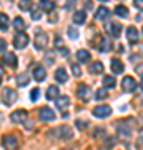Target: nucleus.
<instances>
[{"instance_id": "nucleus-1", "label": "nucleus", "mask_w": 143, "mask_h": 150, "mask_svg": "<svg viewBox=\"0 0 143 150\" xmlns=\"http://www.w3.org/2000/svg\"><path fill=\"white\" fill-rule=\"evenodd\" d=\"M35 48L37 50H43V48L47 47V43H48V37H47V33L42 32L40 28H37V32H35Z\"/></svg>"}, {"instance_id": "nucleus-2", "label": "nucleus", "mask_w": 143, "mask_h": 150, "mask_svg": "<svg viewBox=\"0 0 143 150\" xmlns=\"http://www.w3.org/2000/svg\"><path fill=\"white\" fill-rule=\"evenodd\" d=\"M13 45H15V48H25L28 45V35L23 30L17 32V35L13 37Z\"/></svg>"}, {"instance_id": "nucleus-3", "label": "nucleus", "mask_w": 143, "mask_h": 150, "mask_svg": "<svg viewBox=\"0 0 143 150\" xmlns=\"http://www.w3.org/2000/svg\"><path fill=\"white\" fill-rule=\"evenodd\" d=\"M10 120L13 123H25L27 120H28V113H27V110H23V108H20V110H15V112L10 115Z\"/></svg>"}, {"instance_id": "nucleus-4", "label": "nucleus", "mask_w": 143, "mask_h": 150, "mask_svg": "<svg viewBox=\"0 0 143 150\" xmlns=\"http://www.w3.org/2000/svg\"><path fill=\"white\" fill-rule=\"evenodd\" d=\"M93 115L97 118H106L111 115V107L110 105H98L93 108Z\"/></svg>"}, {"instance_id": "nucleus-5", "label": "nucleus", "mask_w": 143, "mask_h": 150, "mask_svg": "<svg viewBox=\"0 0 143 150\" xmlns=\"http://www.w3.org/2000/svg\"><path fill=\"white\" fill-rule=\"evenodd\" d=\"M135 88H137V80H135L133 77H123L122 90L125 92V93H128V92H133Z\"/></svg>"}, {"instance_id": "nucleus-6", "label": "nucleus", "mask_w": 143, "mask_h": 150, "mask_svg": "<svg viewBox=\"0 0 143 150\" xmlns=\"http://www.w3.org/2000/svg\"><path fill=\"white\" fill-rule=\"evenodd\" d=\"M2 98H4V103H5V105H12V103L17 100V92L12 90V88H4Z\"/></svg>"}, {"instance_id": "nucleus-7", "label": "nucleus", "mask_w": 143, "mask_h": 150, "mask_svg": "<svg viewBox=\"0 0 143 150\" xmlns=\"http://www.w3.org/2000/svg\"><path fill=\"white\" fill-rule=\"evenodd\" d=\"M55 134L58 135L60 140H72L73 139V132H72V129H70L68 125H62Z\"/></svg>"}, {"instance_id": "nucleus-8", "label": "nucleus", "mask_w": 143, "mask_h": 150, "mask_svg": "<svg viewBox=\"0 0 143 150\" xmlns=\"http://www.w3.org/2000/svg\"><path fill=\"white\" fill-rule=\"evenodd\" d=\"M2 144H4L5 150H17V147H18V140H17V137H13V135H5L4 140H2Z\"/></svg>"}, {"instance_id": "nucleus-9", "label": "nucleus", "mask_w": 143, "mask_h": 150, "mask_svg": "<svg viewBox=\"0 0 143 150\" xmlns=\"http://www.w3.org/2000/svg\"><path fill=\"white\" fill-rule=\"evenodd\" d=\"M105 30L108 32V35H111V37H120V33H122V25L110 22V23L105 25Z\"/></svg>"}, {"instance_id": "nucleus-10", "label": "nucleus", "mask_w": 143, "mask_h": 150, "mask_svg": "<svg viewBox=\"0 0 143 150\" xmlns=\"http://www.w3.org/2000/svg\"><path fill=\"white\" fill-rule=\"evenodd\" d=\"M40 120L42 122H52V120H55V112L50 107L40 108Z\"/></svg>"}, {"instance_id": "nucleus-11", "label": "nucleus", "mask_w": 143, "mask_h": 150, "mask_svg": "<svg viewBox=\"0 0 143 150\" xmlns=\"http://www.w3.org/2000/svg\"><path fill=\"white\" fill-rule=\"evenodd\" d=\"M77 95H78V98L80 100H83V102L90 100V87L85 85V83L78 85V88H77Z\"/></svg>"}, {"instance_id": "nucleus-12", "label": "nucleus", "mask_w": 143, "mask_h": 150, "mask_svg": "<svg viewBox=\"0 0 143 150\" xmlns=\"http://www.w3.org/2000/svg\"><path fill=\"white\" fill-rule=\"evenodd\" d=\"M117 130H118V135L123 137V139H130V135H132V129H130L128 125H125V123H122V122L117 123Z\"/></svg>"}, {"instance_id": "nucleus-13", "label": "nucleus", "mask_w": 143, "mask_h": 150, "mask_svg": "<svg viewBox=\"0 0 143 150\" xmlns=\"http://www.w3.org/2000/svg\"><path fill=\"white\" fill-rule=\"evenodd\" d=\"M127 38L130 43H137L140 40V32L135 27H128L127 28Z\"/></svg>"}, {"instance_id": "nucleus-14", "label": "nucleus", "mask_w": 143, "mask_h": 150, "mask_svg": "<svg viewBox=\"0 0 143 150\" xmlns=\"http://www.w3.org/2000/svg\"><path fill=\"white\" fill-rule=\"evenodd\" d=\"M95 18L100 22H105L106 18H110V10L106 8V7H98L95 12Z\"/></svg>"}, {"instance_id": "nucleus-15", "label": "nucleus", "mask_w": 143, "mask_h": 150, "mask_svg": "<svg viewBox=\"0 0 143 150\" xmlns=\"http://www.w3.org/2000/svg\"><path fill=\"white\" fill-rule=\"evenodd\" d=\"M33 79L37 82H43L47 79V72H45V69H43L42 65H37V67L33 69Z\"/></svg>"}, {"instance_id": "nucleus-16", "label": "nucleus", "mask_w": 143, "mask_h": 150, "mask_svg": "<svg viewBox=\"0 0 143 150\" xmlns=\"http://www.w3.org/2000/svg\"><path fill=\"white\" fill-rule=\"evenodd\" d=\"M38 8H40L42 12L52 13V12L55 10V4H53L52 0H40V5H38Z\"/></svg>"}, {"instance_id": "nucleus-17", "label": "nucleus", "mask_w": 143, "mask_h": 150, "mask_svg": "<svg viewBox=\"0 0 143 150\" xmlns=\"http://www.w3.org/2000/svg\"><path fill=\"white\" fill-rule=\"evenodd\" d=\"M111 72L113 74H123L125 72V65H123V62H120L118 59H111Z\"/></svg>"}, {"instance_id": "nucleus-18", "label": "nucleus", "mask_w": 143, "mask_h": 150, "mask_svg": "<svg viewBox=\"0 0 143 150\" xmlns=\"http://www.w3.org/2000/svg\"><path fill=\"white\" fill-rule=\"evenodd\" d=\"M55 100H57V108H60L62 112H65V110L70 107V98L68 97H57Z\"/></svg>"}, {"instance_id": "nucleus-19", "label": "nucleus", "mask_w": 143, "mask_h": 150, "mask_svg": "<svg viewBox=\"0 0 143 150\" xmlns=\"http://www.w3.org/2000/svg\"><path fill=\"white\" fill-rule=\"evenodd\" d=\"M4 64L8 65V67H17V57L12 52H7V54H4Z\"/></svg>"}, {"instance_id": "nucleus-20", "label": "nucleus", "mask_w": 143, "mask_h": 150, "mask_svg": "<svg viewBox=\"0 0 143 150\" xmlns=\"http://www.w3.org/2000/svg\"><path fill=\"white\" fill-rule=\"evenodd\" d=\"M55 80L58 82V83H65V82L68 80V74H67V70L65 69H58L55 72Z\"/></svg>"}, {"instance_id": "nucleus-21", "label": "nucleus", "mask_w": 143, "mask_h": 150, "mask_svg": "<svg viewBox=\"0 0 143 150\" xmlns=\"http://www.w3.org/2000/svg\"><path fill=\"white\" fill-rule=\"evenodd\" d=\"M73 22L77 23V25H83L85 22H87V13H85L83 10H78L73 13Z\"/></svg>"}, {"instance_id": "nucleus-22", "label": "nucleus", "mask_w": 143, "mask_h": 150, "mask_svg": "<svg viewBox=\"0 0 143 150\" xmlns=\"http://www.w3.org/2000/svg\"><path fill=\"white\" fill-rule=\"evenodd\" d=\"M58 95H60V90H58V87L57 85H50L48 87V90H47V98L48 100H55Z\"/></svg>"}, {"instance_id": "nucleus-23", "label": "nucleus", "mask_w": 143, "mask_h": 150, "mask_svg": "<svg viewBox=\"0 0 143 150\" xmlns=\"http://www.w3.org/2000/svg\"><path fill=\"white\" fill-rule=\"evenodd\" d=\"M77 59H78V62H82V64H87V62H90V52L88 50H78L77 52Z\"/></svg>"}, {"instance_id": "nucleus-24", "label": "nucleus", "mask_w": 143, "mask_h": 150, "mask_svg": "<svg viewBox=\"0 0 143 150\" xmlns=\"http://www.w3.org/2000/svg\"><path fill=\"white\" fill-rule=\"evenodd\" d=\"M28 82H30V75L28 74H18L17 75V85H20V87H25L28 85Z\"/></svg>"}, {"instance_id": "nucleus-25", "label": "nucleus", "mask_w": 143, "mask_h": 150, "mask_svg": "<svg viewBox=\"0 0 143 150\" xmlns=\"http://www.w3.org/2000/svg\"><path fill=\"white\" fill-rule=\"evenodd\" d=\"M90 74H93V75H98V74H101L103 72V64L101 62H93V64H90Z\"/></svg>"}, {"instance_id": "nucleus-26", "label": "nucleus", "mask_w": 143, "mask_h": 150, "mask_svg": "<svg viewBox=\"0 0 143 150\" xmlns=\"http://www.w3.org/2000/svg\"><path fill=\"white\" fill-rule=\"evenodd\" d=\"M100 52H108V50H111V43L108 42V40H98V45H95Z\"/></svg>"}, {"instance_id": "nucleus-27", "label": "nucleus", "mask_w": 143, "mask_h": 150, "mask_svg": "<svg viewBox=\"0 0 143 150\" xmlns=\"http://www.w3.org/2000/svg\"><path fill=\"white\" fill-rule=\"evenodd\" d=\"M8 25H10V22H8V17H7L5 13H0V30L7 32V30H8Z\"/></svg>"}, {"instance_id": "nucleus-28", "label": "nucleus", "mask_w": 143, "mask_h": 150, "mask_svg": "<svg viewBox=\"0 0 143 150\" xmlns=\"http://www.w3.org/2000/svg\"><path fill=\"white\" fill-rule=\"evenodd\" d=\"M13 27H15L17 32H22V30H25V22L22 17H17L15 20H13Z\"/></svg>"}, {"instance_id": "nucleus-29", "label": "nucleus", "mask_w": 143, "mask_h": 150, "mask_svg": "<svg viewBox=\"0 0 143 150\" xmlns=\"http://www.w3.org/2000/svg\"><path fill=\"white\" fill-rule=\"evenodd\" d=\"M115 83H117L115 77H110V75H106L105 79H103V87H105V88H113V87H115Z\"/></svg>"}, {"instance_id": "nucleus-30", "label": "nucleus", "mask_w": 143, "mask_h": 150, "mask_svg": "<svg viewBox=\"0 0 143 150\" xmlns=\"http://www.w3.org/2000/svg\"><path fill=\"white\" fill-rule=\"evenodd\" d=\"M18 7H20V10H23V12L30 10V8L33 7V0H20Z\"/></svg>"}, {"instance_id": "nucleus-31", "label": "nucleus", "mask_w": 143, "mask_h": 150, "mask_svg": "<svg viewBox=\"0 0 143 150\" xmlns=\"http://www.w3.org/2000/svg\"><path fill=\"white\" fill-rule=\"evenodd\" d=\"M115 13H117L118 17H128V8L125 5H117V8H115Z\"/></svg>"}, {"instance_id": "nucleus-32", "label": "nucleus", "mask_w": 143, "mask_h": 150, "mask_svg": "<svg viewBox=\"0 0 143 150\" xmlns=\"http://www.w3.org/2000/svg\"><path fill=\"white\" fill-rule=\"evenodd\" d=\"M106 97H108V92H106L105 87H103V88H98V90L95 92V98L97 100H105Z\"/></svg>"}, {"instance_id": "nucleus-33", "label": "nucleus", "mask_w": 143, "mask_h": 150, "mask_svg": "<svg viewBox=\"0 0 143 150\" xmlns=\"http://www.w3.org/2000/svg\"><path fill=\"white\" fill-rule=\"evenodd\" d=\"M30 10H32V18H33V20H38L40 15H42V10H40L38 7H32Z\"/></svg>"}, {"instance_id": "nucleus-34", "label": "nucleus", "mask_w": 143, "mask_h": 150, "mask_svg": "<svg viewBox=\"0 0 143 150\" xmlns=\"http://www.w3.org/2000/svg\"><path fill=\"white\" fill-rule=\"evenodd\" d=\"M75 125H77V129L78 130H85L87 127H88V120H77Z\"/></svg>"}, {"instance_id": "nucleus-35", "label": "nucleus", "mask_w": 143, "mask_h": 150, "mask_svg": "<svg viewBox=\"0 0 143 150\" xmlns=\"http://www.w3.org/2000/svg\"><path fill=\"white\" fill-rule=\"evenodd\" d=\"M72 72H73L75 77H80L82 75V70H80V67L77 64H72Z\"/></svg>"}, {"instance_id": "nucleus-36", "label": "nucleus", "mask_w": 143, "mask_h": 150, "mask_svg": "<svg viewBox=\"0 0 143 150\" xmlns=\"http://www.w3.org/2000/svg\"><path fill=\"white\" fill-rule=\"evenodd\" d=\"M68 37L70 38H78V30H75V28H68Z\"/></svg>"}, {"instance_id": "nucleus-37", "label": "nucleus", "mask_w": 143, "mask_h": 150, "mask_svg": "<svg viewBox=\"0 0 143 150\" xmlns=\"http://www.w3.org/2000/svg\"><path fill=\"white\" fill-rule=\"evenodd\" d=\"M38 93H40V92H38V88H33V90L30 92V100H33V102H35V100H37V97H38Z\"/></svg>"}, {"instance_id": "nucleus-38", "label": "nucleus", "mask_w": 143, "mask_h": 150, "mask_svg": "<svg viewBox=\"0 0 143 150\" xmlns=\"http://www.w3.org/2000/svg\"><path fill=\"white\" fill-rule=\"evenodd\" d=\"M133 5H135V8L142 10V7H143V0H133Z\"/></svg>"}, {"instance_id": "nucleus-39", "label": "nucleus", "mask_w": 143, "mask_h": 150, "mask_svg": "<svg viewBox=\"0 0 143 150\" xmlns=\"http://www.w3.org/2000/svg\"><path fill=\"white\" fill-rule=\"evenodd\" d=\"M5 48H7V42L4 40V38H0V54H2Z\"/></svg>"}, {"instance_id": "nucleus-40", "label": "nucleus", "mask_w": 143, "mask_h": 150, "mask_svg": "<svg viewBox=\"0 0 143 150\" xmlns=\"http://www.w3.org/2000/svg\"><path fill=\"white\" fill-rule=\"evenodd\" d=\"M92 7H93V4H92L90 0H88V2H87V4H85V8H87V10H90Z\"/></svg>"}, {"instance_id": "nucleus-41", "label": "nucleus", "mask_w": 143, "mask_h": 150, "mask_svg": "<svg viewBox=\"0 0 143 150\" xmlns=\"http://www.w3.org/2000/svg\"><path fill=\"white\" fill-rule=\"evenodd\" d=\"M0 83H2V72H0Z\"/></svg>"}, {"instance_id": "nucleus-42", "label": "nucleus", "mask_w": 143, "mask_h": 150, "mask_svg": "<svg viewBox=\"0 0 143 150\" xmlns=\"http://www.w3.org/2000/svg\"><path fill=\"white\" fill-rule=\"evenodd\" d=\"M101 2H106V0H101Z\"/></svg>"}, {"instance_id": "nucleus-43", "label": "nucleus", "mask_w": 143, "mask_h": 150, "mask_svg": "<svg viewBox=\"0 0 143 150\" xmlns=\"http://www.w3.org/2000/svg\"><path fill=\"white\" fill-rule=\"evenodd\" d=\"M63 150H68V149H63Z\"/></svg>"}]
</instances>
